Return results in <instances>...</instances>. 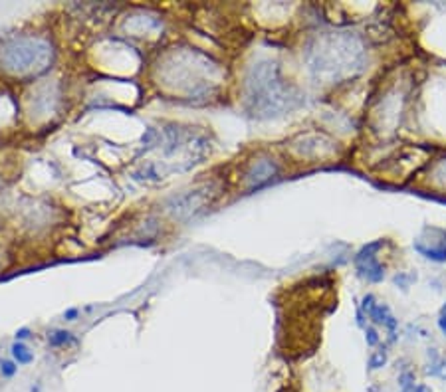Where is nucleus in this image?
I'll return each mask as SVG.
<instances>
[{
	"label": "nucleus",
	"instance_id": "f257e3e1",
	"mask_svg": "<svg viewBox=\"0 0 446 392\" xmlns=\"http://www.w3.org/2000/svg\"><path fill=\"white\" fill-rule=\"evenodd\" d=\"M379 246H381L379 242L367 246L365 250L359 254V258H357V265H359L361 274L365 275L369 282H381L383 279V267L379 265L375 254H373V250H377Z\"/></svg>",
	"mask_w": 446,
	"mask_h": 392
},
{
	"label": "nucleus",
	"instance_id": "f03ea898",
	"mask_svg": "<svg viewBox=\"0 0 446 392\" xmlns=\"http://www.w3.org/2000/svg\"><path fill=\"white\" fill-rule=\"evenodd\" d=\"M363 307H365L367 315H369L375 323L387 325L389 329H395L396 327V321L393 319V315L389 313V309H387L385 305L375 304L373 295H367L365 299H363Z\"/></svg>",
	"mask_w": 446,
	"mask_h": 392
},
{
	"label": "nucleus",
	"instance_id": "7ed1b4c3",
	"mask_svg": "<svg viewBox=\"0 0 446 392\" xmlns=\"http://www.w3.org/2000/svg\"><path fill=\"white\" fill-rule=\"evenodd\" d=\"M438 325H440L442 333L446 335V305L442 307V311H440V319H438Z\"/></svg>",
	"mask_w": 446,
	"mask_h": 392
}]
</instances>
